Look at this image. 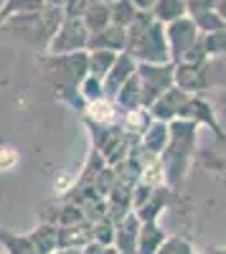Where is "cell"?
<instances>
[{"mask_svg": "<svg viewBox=\"0 0 226 254\" xmlns=\"http://www.w3.org/2000/svg\"><path fill=\"white\" fill-rule=\"evenodd\" d=\"M15 160H18V155L10 150V147H3V150H0V171H8V168H13Z\"/></svg>", "mask_w": 226, "mask_h": 254, "instance_id": "7a4b0ae2", "label": "cell"}, {"mask_svg": "<svg viewBox=\"0 0 226 254\" xmlns=\"http://www.w3.org/2000/svg\"><path fill=\"white\" fill-rule=\"evenodd\" d=\"M145 181H158V173H155V165H150V168H148V176H145Z\"/></svg>", "mask_w": 226, "mask_h": 254, "instance_id": "3957f363", "label": "cell"}, {"mask_svg": "<svg viewBox=\"0 0 226 254\" xmlns=\"http://www.w3.org/2000/svg\"><path fill=\"white\" fill-rule=\"evenodd\" d=\"M89 112L99 122H110L112 120V107H110V104H105V102H94L92 107H89Z\"/></svg>", "mask_w": 226, "mask_h": 254, "instance_id": "6da1fadb", "label": "cell"}]
</instances>
